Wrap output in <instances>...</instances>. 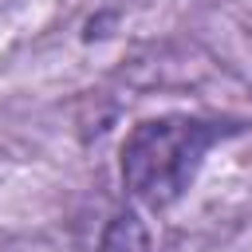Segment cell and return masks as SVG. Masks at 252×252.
I'll return each mask as SVG.
<instances>
[{
    "mask_svg": "<svg viewBox=\"0 0 252 252\" xmlns=\"http://www.w3.org/2000/svg\"><path fill=\"white\" fill-rule=\"evenodd\" d=\"M224 134V122L197 114H161L138 122L122 142V189L146 209H169L189 193L209 150Z\"/></svg>",
    "mask_w": 252,
    "mask_h": 252,
    "instance_id": "6da1fadb",
    "label": "cell"
},
{
    "mask_svg": "<svg viewBox=\"0 0 252 252\" xmlns=\"http://www.w3.org/2000/svg\"><path fill=\"white\" fill-rule=\"evenodd\" d=\"M98 252H150V228L134 209H122L106 220L98 236Z\"/></svg>",
    "mask_w": 252,
    "mask_h": 252,
    "instance_id": "7a4b0ae2",
    "label": "cell"
}]
</instances>
